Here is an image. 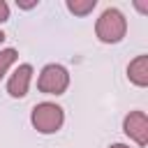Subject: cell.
Returning <instances> with one entry per match:
<instances>
[{"mask_svg": "<svg viewBox=\"0 0 148 148\" xmlns=\"http://www.w3.org/2000/svg\"><path fill=\"white\" fill-rule=\"evenodd\" d=\"M9 18V5L5 0H0V23H5Z\"/></svg>", "mask_w": 148, "mask_h": 148, "instance_id": "obj_9", "label": "cell"}, {"mask_svg": "<svg viewBox=\"0 0 148 148\" xmlns=\"http://www.w3.org/2000/svg\"><path fill=\"white\" fill-rule=\"evenodd\" d=\"M109 148H130V146H125V143H111Z\"/></svg>", "mask_w": 148, "mask_h": 148, "instance_id": "obj_11", "label": "cell"}, {"mask_svg": "<svg viewBox=\"0 0 148 148\" xmlns=\"http://www.w3.org/2000/svg\"><path fill=\"white\" fill-rule=\"evenodd\" d=\"M65 5H67V9H69L74 16H86V14H90V12L95 9L97 0H67Z\"/></svg>", "mask_w": 148, "mask_h": 148, "instance_id": "obj_7", "label": "cell"}, {"mask_svg": "<svg viewBox=\"0 0 148 148\" xmlns=\"http://www.w3.org/2000/svg\"><path fill=\"white\" fill-rule=\"evenodd\" d=\"M123 132L136 146H146L148 143V116L143 111H130L123 120Z\"/></svg>", "mask_w": 148, "mask_h": 148, "instance_id": "obj_4", "label": "cell"}, {"mask_svg": "<svg viewBox=\"0 0 148 148\" xmlns=\"http://www.w3.org/2000/svg\"><path fill=\"white\" fill-rule=\"evenodd\" d=\"M16 58H18V53H16V49H0V79L7 74V69L16 62Z\"/></svg>", "mask_w": 148, "mask_h": 148, "instance_id": "obj_8", "label": "cell"}, {"mask_svg": "<svg viewBox=\"0 0 148 148\" xmlns=\"http://www.w3.org/2000/svg\"><path fill=\"white\" fill-rule=\"evenodd\" d=\"M18 7H23V9H30V7H37V0H35V2H18Z\"/></svg>", "mask_w": 148, "mask_h": 148, "instance_id": "obj_10", "label": "cell"}, {"mask_svg": "<svg viewBox=\"0 0 148 148\" xmlns=\"http://www.w3.org/2000/svg\"><path fill=\"white\" fill-rule=\"evenodd\" d=\"M125 32H127V21H125V16H123L120 9L109 7V9H104L99 14V18L95 23V35H97L99 42H104V44H118L125 37Z\"/></svg>", "mask_w": 148, "mask_h": 148, "instance_id": "obj_1", "label": "cell"}, {"mask_svg": "<svg viewBox=\"0 0 148 148\" xmlns=\"http://www.w3.org/2000/svg\"><path fill=\"white\" fill-rule=\"evenodd\" d=\"M127 79L139 88L148 86V56H136L127 65Z\"/></svg>", "mask_w": 148, "mask_h": 148, "instance_id": "obj_6", "label": "cell"}, {"mask_svg": "<svg viewBox=\"0 0 148 148\" xmlns=\"http://www.w3.org/2000/svg\"><path fill=\"white\" fill-rule=\"evenodd\" d=\"M2 42H5V32L0 30V44H2Z\"/></svg>", "mask_w": 148, "mask_h": 148, "instance_id": "obj_12", "label": "cell"}, {"mask_svg": "<svg viewBox=\"0 0 148 148\" xmlns=\"http://www.w3.org/2000/svg\"><path fill=\"white\" fill-rule=\"evenodd\" d=\"M69 86V72L62 67V65H46L42 72H39V79H37V88L39 92L44 95H62Z\"/></svg>", "mask_w": 148, "mask_h": 148, "instance_id": "obj_3", "label": "cell"}, {"mask_svg": "<svg viewBox=\"0 0 148 148\" xmlns=\"http://www.w3.org/2000/svg\"><path fill=\"white\" fill-rule=\"evenodd\" d=\"M30 81H32V65H28V62H23V65H18L16 69H14V74L9 76V81H7V92L12 95V97H25L28 95V88H30Z\"/></svg>", "mask_w": 148, "mask_h": 148, "instance_id": "obj_5", "label": "cell"}, {"mask_svg": "<svg viewBox=\"0 0 148 148\" xmlns=\"http://www.w3.org/2000/svg\"><path fill=\"white\" fill-rule=\"evenodd\" d=\"M30 123L39 134H56L65 123V111L56 102H39L32 106Z\"/></svg>", "mask_w": 148, "mask_h": 148, "instance_id": "obj_2", "label": "cell"}]
</instances>
